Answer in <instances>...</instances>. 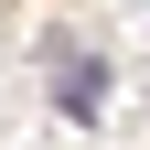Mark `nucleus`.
<instances>
[{"label": "nucleus", "instance_id": "obj_1", "mask_svg": "<svg viewBox=\"0 0 150 150\" xmlns=\"http://www.w3.org/2000/svg\"><path fill=\"white\" fill-rule=\"evenodd\" d=\"M43 75H54V107H64V118H97L107 107V64L75 43V32H43Z\"/></svg>", "mask_w": 150, "mask_h": 150}]
</instances>
